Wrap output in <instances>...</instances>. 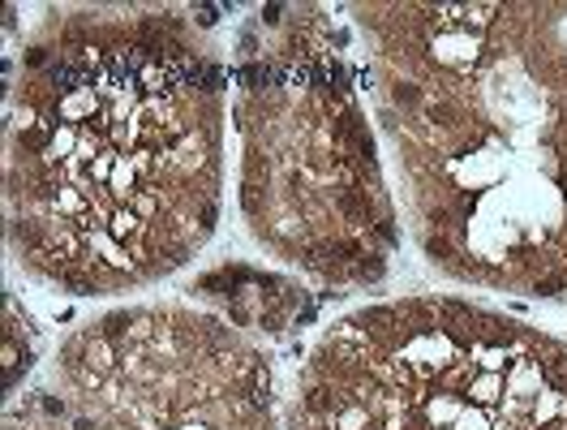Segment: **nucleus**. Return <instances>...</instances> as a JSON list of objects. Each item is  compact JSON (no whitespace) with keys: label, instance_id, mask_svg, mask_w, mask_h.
Wrapping results in <instances>:
<instances>
[{"label":"nucleus","instance_id":"obj_1","mask_svg":"<svg viewBox=\"0 0 567 430\" xmlns=\"http://www.w3.org/2000/svg\"><path fill=\"white\" fill-rule=\"evenodd\" d=\"M198 13L73 4L22 39L4 108V237L56 293H134L215 237L228 65Z\"/></svg>","mask_w":567,"mask_h":430},{"label":"nucleus","instance_id":"obj_7","mask_svg":"<svg viewBox=\"0 0 567 430\" xmlns=\"http://www.w3.org/2000/svg\"><path fill=\"white\" fill-rule=\"evenodd\" d=\"M4 430H130L121 427L116 418H107L100 409L82 405L78 396L65 388H39L27 392L9 413H4Z\"/></svg>","mask_w":567,"mask_h":430},{"label":"nucleus","instance_id":"obj_2","mask_svg":"<svg viewBox=\"0 0 567 430\" xmlns=\"http://www.w3.org/2000/svg\"><path fill=\"white\" fill-rule=\"evenodd\" d=\"M349 13L425 263L567 301V0H365Z\"/></svg>","mask_w":567,"mask_h":430},{"label":"nucleus","instance_id":"obj_5","mask_svg":"<svg viewBox=\"0 0 567 430\" xmlns=\"http://www.w3.org/2000/svg\"><path fill=\"white\" fill-rule=\"evenodd\" d=\"M56 383L130 430H280L267 354L215 310L116 306L73 327Z\"/></svg>","mask_w":567,"mask_h":430},{"label":"nucleus","instance_id":"obj_6","mask_svg":"<svg viewBox=\"0 0 567 430\" xmlns=\"http://www.w3.org/2000/svg\"><path fill=\"white\" fill-rule=\"evenodd\" d=\"M194 301H203L219 319H228L241 331H267V336H284L301 319L315 315V297L297 280L249 267V263H224L203 272L194 285Z\"/></svg>","mask_w":567,"mask_h":430},{"label":"nucleus","instance_id":"obj_3","mask_svg":"<svg viewBox=\"0 0 567 430\" xmlns=\"http://www.w3.org/2000/svg\"><path fill=\"white\" fill-rule=\"evenodd\" d=\"M228 73L237 207L254 246L336 293L383 285L400 215L349 31L322 4H262L241 22Z\"/></svg>","mask_w":567,"mask_h":430},{"label":"nucleus","instance_id":"obj_4","mask_svg":"<svg viewBox=\"0 0 567 430\" xmlns=\"http://www.w3.org/2000/svg\"><path fill=\"white\" fill-rule=\"evenodd\" d=\"M288 430H567V345L464 297L374 301L315 340Z\"/></svg>","mask_w":567,"mask_h":430}]
</instances>
